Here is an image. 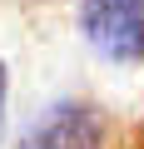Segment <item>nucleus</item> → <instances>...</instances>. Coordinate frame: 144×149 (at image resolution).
I'll use <instances>...</instances> for the list:
<instances>
[{
  "label": "nucleus",
  "mask_w": 144,
  "mask_h": 149,
  "mask_svg": "<svg viewBox=\"0 0 144 149\" xmlns=\"http://www.w3.org/2000/svg\"><path fill=\"white\" fill-rule=\"evenodd\" d=\"M80 30L114 65H144V0H85Z\"/></svg>",
  "instance_id": "nucleus-1"
},
{
  "label": "nucleus",
  "mask_w": 144,
  "mask_h": 149,
  "mask_svg": "<svg viewBox=\"0 0 144 149\" xmlns=\"http://www.w3.org/2000/svg\"><path fill=\"white\" fill-rule=\"evenodd\" d=\"M99 144H104V119L80 100L50 104L20 134V149H99Z\"/></svg>",
  "instance_id": "nucleus-2"
},
{
  "label": "nucleus",
  "mask_w": 144,
  "mask_h": 149,
  "mask_svg": "<svg viewBox=\"0 0 144 149\" xmlns=\"http://www.w3.org/2000/svg\"><path fill=\"white\" fill-rule=\"evenodd\" d=\"M0 124H5V65H0Z\"/></svg>",
  "instance_id": "nucleus-3"
}]
</instances>
